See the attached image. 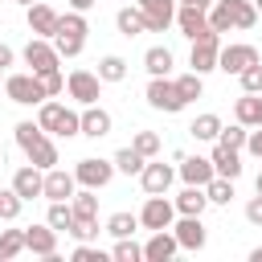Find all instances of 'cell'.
<instances>
[{
	"mask_svg": "<svg viewBox=\"0 0 262 262\" xmlns=\"http://www.w3.org/2000/svg\"><path fill=\"white\" fill-rule=\"evenodd\" d=\"M250 262H262V246H254V250H250Z\"/></svg>",
	"mask_w": 262,
	"mask_h": 262,
	"instance_id": "51",
	"label": "cell"
},
{
	"mask_svg": "<svg viewBox=\"0 0 262 262\" xmlns=\"http://www.w3.org/2000/svg\"><path fill=\"white\" fill-rule=\"evenodd\" d=\"M135 229H139V217L135 213H111L106 217V233L111 237H131Z\"/></svg>",
	"mask_w": 262,
	"mask_h": 262,
	"instance_id": "31",
	"label": "cell"
},
{
	"mask_svg": "<svg viewBox=\"0 0 262 262\" xmlns=\"http://www.w3.org/2000/svg\"><path fill=\"white\" fill-rule=\"evenodd\" d=\"M205 205H209V196H205V188H201V184H188V188L176 196V213H188V217H201V213H205Z\"/></svg>",
	"mask_w": 262,
	"mask_h": 262,
	"instance_id": "26",
	"label": "cell"
},
{
	"mask_svg": "<svg viewBox=\"0 0 262 262\" xmlns=\"http://www.w3.org/2000/svg\"><path fill=\"white\" fill-rule=\"evenodd\" d=\"M66 86H70V98H74V102H82V106L98 102V94H102V78H98V74H90V70H70Z\"/></svg>",
	"mask_w": 262,
	"mask_h": 262,
	"instance_id": "9",
	"label": "cell"
},
{
	"mask_svg": "<svg viewBox=\"0 0 262 262\" xmlns=\"http://www.w3.org/2000/svg\"><path fill=\"white\" fill-rule=\"evenodd\" d=\"M172 180H176V172H172L168 164H160V160L143 164V172H139V184H143V192H147V196H151V192H168V188H172Z\"/></svg>",
	"mask_w": 262,
	"mask_h": 262,
	"instance_id": "14",
	"label": "cell"
},
{
	"mask_svg": "<svg viewBox=\"0 0 262 262\" xmlns=\"http://www.w3.org/2000/svg\"><path fill=\"white\" fill-rule=\"evenodd\" d=\"M41 78V86H45V94L49 98H57L61 90H66V78H61V70H49V74H37Z\"/></svg>",
	"mask_w": 262,
	"mask_h": 262,
	"instance_id": "44",
	"label": "cell"
},
{
	"mask_svg": "<svg viewBox=\"0 0 262 262\" xmlns=\"http://www.w3.org/2000/svg\"><path fill=\"white\" fill-rule=\"evenodd\" d=\"M37 123L45 127V131H53V135H82V115H74L70 106H61V102H41V111H37Z\"/></svg>",
	"mask_w": 262,
	"mask_h": 262,
	"instance_id": "2",
	"label": "cell"
},
{
	"mask_svg": "<svg viewBox=\"0 0 262 262\" xmlns=\"http://www.w3.org/2000/svg\"><path fill=\"white\" fill-rule=\"evenodd\" d=\"M4 94L12 98V102H20V106H33V102H45L49 94H45V86H41V78L29 70V74H12V78H4Z\"/></svg>",
	"mask_w": 262,
	"mask_h": 262,
	"instance_id": "3",
	"label": "cell"
},
{
	"mask_svg": "<svg viewBox=\"0 0 262 262\" xmlns=\"http://www.w3.org/2000/svg\"><path fill=\"white\" fill-rule=\"evenodd\" d=\"M0 164H4V147H0Z\"/></svg>",
	"mask_w": 262,
	"mask_h": 262,
	"instance_id": "55",
	"label": "cell"
},
{
	"mask_svg": "<svg viewBox=\"0 0 262 262\" xmlns=\"http://www.w3.org/2000/svg\"><path fill=\"white\" fill-rule=\"evenodd\" d=\"M176 25H180V33H184L188 41H196V37H205V33H209V8L180 4V12H176Z\"/></svg>",
	"mask_w": 262,
	"mask_h": 262,
	"instance_id": "12",
	"label": "cell"
},
{
	"mask_svg": "<svg viewBox=\"0 0 262 262\" xmlns=\"http://www.w3.org/2000/svg\"><path fill=\"white\" fill-rule=\"evenodd\" d=\"M209 29H213V33H229V29H233V4H229V0H213V8H209Z\"/></svg>",
	"mask_w": 262,
	"mask_h": 262,
	"instance_id": "27",
	"label": "cell"
},
{
	"mask_svg": "<svg viewBox=\"0 0 262 262\" xmlns=\"http://www.w3.org/2000/svg\"><path fill=\"white\" fill-rule=\"evenodd\" d=\"M246 135H250V127H246V123H233V127H221V135H217V143H225V147H233V151H242V147H246Z\"/></svg>",
	"mask_w": 262,
	"mask_h": 262,
	"instance_id": "39",
	"label": "cell"
},
{
	"mask_svg": "<svg viewBox=\"0 0 262 262\" xmlns=\"http://www.w3.org/2000/svg\"><path fill=\"white\" fill-rule=\"evenodd\" d=\"M254 8H258V16H262V0H254Z\"/></svg>",
	"mask_w": 262,
	"mask_h": 262,
	"instance_id": "54",
	"label": "cell"
},
{
	"mask_svg": "<svg viewBox=\"0 0 262 262\" xmlns=\"http://www.w3.org/2000/svg\"><path fill=\"white\" fill-rule=\"evenodd\" d=\"M131 147H135L139 156H147V160H156V156H160V135H156V131H135V139H131Z\"/></svg>",
	"mask_w": 262,
	"mask_h": 262,
	"instance_id": "40",
	"label": "cell"
},
{
	"mask_svg": "<svg viewBox=\"0 0 262 262\" xmlns=\"http://www.w3.org/2000/svg\"><path fill=\"white\" fill-rule=\"evenodd\" d=\"M237 78H242V90H246V94H262V61L246 66Z\"/></svg>",
	"mask_w": 262,
	"mask_h": 262,
	"instance_id": "42",
	"label": "cell"
},
{
	"mask_svg": "<svg viewBox=\"0 0 262 262\" xmlns=\"http://www.w3.org/2000/svg\"><path fill=\"white\" fill-rule=\"evenodd\" d=\"M70 205H74V217H98V196H94V188L74 192V196H70Z\"/></svg>",
	"mask_w": 262,
	"mask_h": 262,
	"instance_id": "36",
	"label": "cell"
},
{
	"mask_svg": "<svg viewBox=\"0 0 262 262\" xmlns=\"http://www.w3.org/2000/svg\"><path fill=\"white\" fill-rule=\"evenodd\" d=\"M16 143H20V151L29 156V164H37L41 172L57 168V147L49 143V131H45L41 123H16Z\"/></svg>",
	"mask_w": 262,
	"mask_h": 262,
	"instance_id": "1",
	"label": "cell"
},
{
	"mask_svg": "<svg viewBox=\"0 0 262 262\" xmlns=\"http://www.w3.org/2000/svg\"><path fill=\"white\" fill-rule=\"evenodd\" d=\"M176 250H180L176 233H172V229H156V233L147 237V246H143V258H147V262H168V258H176Z\"/></svg>",
	"mask_w": 262,
	"mask_h": 262,
	"instance_id": "16",
	"label": "cell"
},
{
	"mask_svg": "<svg viewBox=\"0 0 262 262\" xmlns=\"http://www.w3.org/2000/svg\"><path fill=\"white\" fill-rule=\"evenodd\" d=\"M12 57H16V53H12V49L0 41V70H4V66H12Z\"/></svg>",
	"mask_w": 262,
	"mask_h": 262,
	"instance_id": "48",
	"label": "cell"
},
{
	"mask_svg": "<svg viewBox=\"0 0 262 262\" xmlns=\"http://www.w3.org/2000/svg\"><path fill=\"white\" fill-rule=\"evenodd\" d=\"M143 16H147V33H164L176 20V0H139Z\"/></svg>",
	"mask_w": 262,
	"mask_h": 262,
	"instance_id": "13",
	"label": "cell"
},
{
	"mask_svg": "<svg viewBox=\"0 0 262 262\" xmlns=\"http://www.w3.org/2000/svg\"><path fill=\"white\" fill-rule=\"evenodd\" d=\"M74 184H78L74 172H61V168H49L45 172V196L49 201H70L74 196Z\"/></svg>",
	"mask_w": 262,
	"mask_h": 262,
	"instance_id": "21",
	"label": "cell"
},
{
	"mask_svg": "<svg viewBox=\"0 0 262 262\" xmlns=\"http://www.w3.org/2000/svg\"><path fill=\"white\" fill-rule=\"evenodd\" d=\"M25 250V229H0V262H12Z\"/></svg>",
	"mask_w": 262,
	"mask_h": 262,
	"instance_id": "32",
	"label": "cell"
},
{
	"mask_svg": "<svg viewBox=\"0 0 262 262\" xmlns=\"http://www.w3.org/2000/svg\"><path fill=\"white\" fill-rule=\"evenodd\" d=\"M205 196H209V205H229V201H233V180L213 176V180L205 184Z\"/></svg>",
	"mask_w": 262,
	"mask_h": 262,
	"instance_id": "34",
	"label": "cell"
},
{
	"mask_svg": "<svg viewBox=\"0 0 262 262\" xmlns=\"http://www.w3.org/2000/svg\"><path fill=\"white\" fill-rule=\"evenodd\" d=\"M66 233L78 237V242H90V237H98V217H74V225Z\"/></svg>",
	"mask_w": 262,
	"mask_h": 262,
	"instance_id": "41",
	"label": "cell"
},
{
	"mask_svg": "<svg viewBox=\"0 0 262 262\" xmlns=\"http://www.w3.org/2000/svg\"><path fill=\"white\" fill-rule=\"evenodd\" d=\"M221 127H225V123H221L217 115H196V119H192V127H188V135H192V139H217V135H221Z\"/></svg>",
	"mask_w": 262,
	"mask_h": 262,
	"instance_id": "28",
	"label": "cell"
},
{
	"mask_svg": "<svg viewBox=\"0 0 262 262\" xmlns=\"http://www.w3.org/2000/svg\"><path fill=\"white\" fill-rule=\"evenodd\" d=\"M25 209V196L16 188H0V221H16Z\"/></svg>",
	"mask_w": 262,
	"mask_h": 262,
	"instance_id": "35",
	"label": "cell"
},
{
	"mask_svg": "<svg viewBox=\"0 0 262 262\" xmlns=\"http://www.w3.org/2000/svg\"><path fill=\"white\" fill-rule=\"evenodd\" d=\"M25 250H33V254H41V258H53V254H57V229H53L49 221L25 229Z\"/></svg>",
	"mask_w": 262,
	"mask_h": 262,
	"instance_id": "15",
	"label": "cell"
},
{
	"mask_svg": "<svg viewBox=\"0 0 262 262\" xmlns=\"http://www.w3.org/2000/svg\"><path fill=\"white\" fill-rule=\"evenodd\" d=\"M45 221H49L57 233H61V229H70V225H74V205H70V201H49Z\"/></svg>",
	"mask_w": 262,
	"mask_h": 262,
	"instance_id": "30",
	"label": "cell"
},
{
	"mask_svg": "<svg viewBox=\"0 0 262 262\" xmlns=\"http://www.w3.org/2000/svg\"><path fill=\"white\" fill-rule=\"evenodd\" d=\"M82 135H90V139H102V135H111V115H106L98 102H90V106L82 111Z\"/></svg>",
	"mask_w": 262,
	"mask_h": 262,
	"instance_id": "22",
	"label": "cell"
},
{
	"mask_svg": "<svg viewBox=\"0 0 262 262\" xmlns=\"http://www.w3.org/2000/svg\"><path fill=\"white\" fill-rule=\"evenodd\" d=\"M172 221H176V201H164V192H151L139 209V225L156 233V229H172Z\"/></svg>",
	"mask_w": 262,
	"mask_h": 262,
	"instance_id": "4",
	"label": "cell"
},
{
	"mask_svg": "<svg viewBox=\"0 0 262 262\" xmlns=\"http://www.w3.org/2000/svg\"><path fill=\"white\" fill-rule=\"evenodd\" d=\"M12 188H16L25 201H33V196H45V176H41V168H37V164H25V168H16V176H12Z\"/></svg>",
	"mask_w": 262,
	"mask_h": 262,
	"instance_id": "18",
	"label": "cell"
},
{
	"mask_svg": "<svg viewBox=\"0 0 262 262\" xmlns=\"http://www.w3.org/2000/svg\"><path fill=\"white\" fill-rule=\"evenodd\" d=\"M254 192H262V172H258V180H254Z\"/></svg>",
	"mask_w": 262,
	"mask_h": 262,
	"instance_id": "52",
	"label": "cell"
},
{
	"mask_svg": "<svg viewBox=\"0 0 262 262\" xmlns=\"http://www.w3.org/2000/svg\"><path fill=\"white\" fill-rule=\"evenodd\" d=\"M143 164H147V156H139L135 147H119V151H115V168H119V172H127V176H139V172H143Z\"/></svg>",
	"mask_w": 262,
	"mask_h": 262,
	"instance_id": "29",
	"label": "cell"
},
{
	"mask_svg": "<svg viewBox=\"0 0 262 262\" xmlns=\"http://www.w3.org/2000/svg\"><path fill=\"white\" fill-rule=\"evenodd\" d=\"M254 61H262V53H258L254 45H225V49L217 53V70H225V74H242V70L254 66Z\"/></svg>",
	"mask_w": 262,
	"mask_h": 262,
	"instance_id": "10",
	"label": "cell"
},
{
	"mask_svg": "<svg viewBox=\"0 0 262 262\" xmlns=\"http://www.w3.org/2000/svg\"><path fill=\"white\" fill-rule=\"evenodd\" d=\"M176 90H180V98H184V102H192V98H201L205 82H201V74H196V70H188V74H180V78H176Z\"/></svg>",
	"mask_w": 262,
	"mask_h": 262,
	"instance_id": "38",
	"label": "cell"
},
{
	"mask_svg": "<svg viewBox=\"0 0 262 262\" xmlns=\"http://www.w3.org/2000/svg\"><path fill=\"white\" fill-rule=\"evenodd\" d=\"M229 4H233V29H254V25H258L254 0H229Z\"/></svg>",
	"mask_w": 262,
	"mask_h": 262,
	"instance_id": "37",
	"label": "cell"
},
{
	"mask_svg": "<svg viewBox=\"0 0 262 262\" xmlns=\"http://www.w3.org/2000/svg\"><path fill=\"white\" fill-rule=\"evenodd\" d=\"M246 151H250V156H258V160H262V127H254V131H250V135H246Z\"/></svg>",
	"mask_w": 262,
	"mask_h": 262,
	"instance_id": "47",
	"label": "cell"
},
{
	"mask_svg": "<svg viewBox=\"0 0 262 262\" xmlns=\"http://www.w3.org/2000/svg\"><path fill=\"white\" fill-rule=\"evenodd\" d=\"M111 254H115V258H119V262H139V258H143V246H135V242H131V237H119V242H115V250H111Z\"/></svg>",
	"mask_w": 262,
	"mask_h": 262,
	"instance_id": "43",
	"label": "cell"
},
{
	"mask_svg": "<svg viewBox=\"0 0 262 262\" xmlns=\"http://www.w3.org/2000/svg\"><path fill=\"white\" fill-rule=\"evenodd\" d=\"M0 86H4V82H0Z\"/></svg>",
	"mask_w": 262,
	"mask_h": 262,
	"instance_id": "56",
	"label": "cell"
},
{
	"mask_svg": "<svg viewBox=\"0 0 262 262\" xmlns=\"http://www.w3.org/2000/svg\"><path fill=\"white\" fill-rule=\"evenodd\" d=\"M16 4H25V8H29V4H37V0H16Z\"/></svg>",
	"mask_w": 262,
	"mask_h": 262,
	"instance_id": "53",
	"label": "cell"
},
{
	"mask_svg": "<svg viewBox=\"0 0 262 262\" xmlns=\"http://www.w3.org/2000/svg\"><path fill=\"white\" fill-rule=\"evenodd\" d=\"M172 233H176L180 250H205V242H209L201 217H188V213H180V221H172Z\"/></svg>",
	"mask_w": 262,
	"mask_h": 262,
	"instance_id": "11",
	"label": "cell"
},
{
	"mask_svg": "<svg viewBox=\"0 0 262 262\" xmlns=\"http://www.w3.org/2000/svg\"><path fill=\"white\" fill-rule=\"evenodd\" d=\"M57 61H61V53H57V45H53L49 37H33V41L25 45V66H29L33 74H49V70H61Z\"/></svg>",
	"mask_w": 262,
	"mask_h": 262,
	"instance_id": "5",
	"label": "cell"
},
{
	"mask_svg": "<svg viewBox=\"0 0 262 262\" xmlns=\"http://www.w3.org/2000/svg\"><path fill=\"white\" fill-rule=\"evenodd\" d=\"M233 115H237V123H246V127H262V94H242V98L233 102Z\"/></svg>",
	"mask_w": 262,
	"mask_h": 262,
	"instance_id": "24",
	"label": "cell"
},
{
	"mask_svg": "<svg viewBox=\"0 0 262 262\" xmlns=\"http://www.w3.org/2000/svg\"><path fill=\"white\" fill-rule=\"evenodd\" d=\"M209 160H213V172H217V176H225V180H237V176H242V156H237L233 147L217 143V139H213V151H209Z\"/></svg>",
	"mask_w": 262,
	"mask_h": 262,
	"instance_id": "17",
	"label": "cell"
},
{
	"mask_svg": "<svg viewBox=\"0 0 262 262\" xmlns=\"http://www.w3.org/2000/svg\"><path fill=\"white\" fill-rule=\"evenodd\" d=\"M115 25H119L123 37H139V33H147V16H143L139 4H135V8H131V4L119 8V12H115Z\"/></svg>",
	"mask_w": 262,
	"mask_h": 262,
	"instance_id": "23",
	"label": "cell"
},
{
	"mask_svg": "<svg viewBox=\"0 0 262 262\" xmlns=\"http://www.w3.org/2000/svg\"><path fill=\"white\" fill-rule=\"evenodd\" d=\"M98 78H102V82H123V78H127V61H123L119 53H106V57L98 61Z\"/></svg>",
	"mask_w": 262,
	"mask_h": 262,
	"instance_id": "33",
	"label": "cell"
},
{
	"mask_svg": "<svg viewBox=\"0 0 262 262\" xmlns=\"http://www.w3.org/2000/svg\"><path fill=\"white\" fill-rule=\"evenodd\" d=\"M176 4H196V8H213V0H176Z\"/></svg>",
	"mask_w": 262,
	"mask_h": 262,
	"instance_id": "49",
	"label": "cell"
},
{
	"mask_svg": "<svg viewBox=\"0 0 262 262\" xmlns=\"http://www.w3.org/2000/svg\"><path fill=\"white\" fill-rule=\"evenodd\" d=\"M57 20H61V16H57L49 4H41V0H37V4H29V29H33L37 37H49V41H53Z\"/></svg>",
	"mask_w": 262,
	"mask_h": 262,
	"instance_id": "20",
	"label": "cell"
},
{
	"mask_svg": "<svg viewBox=\"0 0 262 262\" xmlns=\"http://www.w3.org/2000/svg\"><path fill=\"white\" fill-rule=\"evenodd\" d=\"M70 258H74V262H102V250H94V246H86V242H78Z\"/></svg>",
	"mask_w": 262,
	"mask_h": 262,
	"instance_id": "45",
	"label": "cell"
},
{
	"mask_svg": "<svg viewBox=\"0 0 262 262\" xmlns=\"http://www.w3.org/2000/svg\"><path fill=\"white\" fill-rule=\"evenodd\" d=\"M70 4H74L78 12H86V8H94V0H70Z\"/></svg>",
	"mask_w": 262,
	"mask_h": 262,
	"instance_id": "50",
	"label": "cell"
},
{
	"mask_svg": "<svg viewBox=\"0 0 262 262\" xmlns=\"http://www.w3.org/2000/svg\"><path fill=\"white\" fill-rule=\"evenodd\" d=\"M143 70H147L151 78H168V74H172V49L151 45V49L143 53Z\"/></svg>",
	"mask_w": 262,
	"mask_h": 262,
	"instance_id": "25",
	"label": "cell"
},
{
	"mask_svg": "<svg viewBox=\"0 0 262 262\" xmlns=\"http://www.w3.org/2000/svg\"><path fill=\"white\" fill-rule=\"evenodd\" d=\"M217 53H221V33H205V37H196L192 41V53H188V66L196 70V74H209V70H217Z\"/></svg>",
	"mask_w": 262,
	"mask_h": 262,
	"instance_id": "8",
	"label": "cell"
},
{
	"mask_svg": "<svg viewBox=\"0 0 262 262\" xmlns=\"http://www.w3.org/2000/svg\"><path fill=\"white\" fill-rule=\"evenodd\" d=\"M180 176H184V184H201L205 188L217 172H213V160L209 156H184L180 160Z\"/></svg>",
	"mask_w": 262,
	"mask_h": 262,
	"instance_id": "19",
	"label": "cell"
},
{
	"mask_svg": "<svg viewBox=\"0 0 262 262\" xmlns=\"http://www.w3.org/2000/svg\"><path fill=\"white\" fill-rule=\"evenodd\" d=\"M246 221H250V225H262V192L246 205Z\"/></svg>",
	"mask_w": 262,
	"mask_h": 262,
	"instance_id": "46",
	"label": "cell"
},
{
	"mask_svg": "<svg viewBox=\"0 0 262 262\" xmlns=\"http://www.w3.org/2000/svg\"><path fill=\"white\" fill-rule=\"evenodd\" d=\"M147 106H151V111H164V115H176V111H184L188 102L180 98L176 82H168V78H151V82H147Z\"/></svg>",
	"mask_w": 262,
	"mask_h": 262,
	"instance_id": "6",
	"label": "cell"
},
{
	"mask_svg": "<svg viewBox=\"0 0 262 262\" xmlns=\"http://www.w3.org/2000/svg\"><path fill=\"white\" fill-rule=\"evenodd\" d=\"M74 176H78L82 188H94V192H98V188L111 184V176H115V160H94V156H86V160H78Z\"/></svg>",
	"mask_w": 262,
	"mask_h": 262,
	"instance_id": "7",
	"label": "cell"
}]
</instances>
